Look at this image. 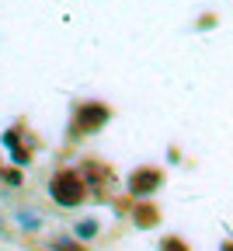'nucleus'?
I'll use <instances>...</instances> for the list:
<instances>
[{
  "instance_id": "nucleus-1",
  "label": "nucleus",
  "mask_w": 233,
  "mask_h": 251,
  "mask_svg": "<svg viewBox=\"0 0 233 251\" xmlns=\"http://www.w3.org/2000/svg\"><path fill=\"white\" fill-rule=\"evenodd\" d=\"M49 192H52V199H56L59 206H80L84 196H87L84 175H77V171H59V175L52 178V185H49Z\"/></svg>"
},
{
  "instance_id": "nucleus-2",
  "label": "nucleus",
  "mask_w": 233,
  "mask_h": 251,
  "mask_svg": "<svg viewBox=\"0 0 233 251\" xmlns=\"http://www.w3.org/2000/svg\"><path fill=\"white\" fill-rule=\"evenodd\" d=\"M160 171L157 168H140V171H132V178H129V192L132 196H150V192H157L160 188Z\"/></svg>"
},
{
  "instance_id": "nucleus-3",
  "label": "nucleus",
  "mask_w": 233,
  "mask_h": 251,
  "mask_svg": "<svg viewBox=\"0 0 233 251\" xmlns=\"http://www.w3.org/2000/svg\"><path fill=\"white\" fill-rule=\"evenodd\" d=\"M105 119H108V108H105V105H84V108L77 112V122H73V126H77V133H94Z\"/></svg>"
},
{
  "instance_id": "nucleus-4",
  "label": "nucleus",
  "mask_w": 233,
  "mask_h": 251,
  "mask_svg": "<svg viewBox=\"0 0 233 251\" xmlns=\"http://www.w3.org/2000/svg\"><path fill=\"white\" fill-rule=\"evenodd\" d=\"M157 220H160V216H157V209H153V206H146V202H143V206H136V224H140V227H153Z\"/></svg>"
},
{
  "instance_id": "nucleus-5",
  "label": "nucleus",
  "mask_w": 233,
  "mask_h": 251,
  "mask_svg": "<svg viewBox=\"0 0 233 251\" xmlns=\"http://www.w3.org/2000/svg\"><path fill=\"white\" fill-rule=\"evenodd\" d=\"M160 251H188V248H185V241H178V237H163V241H160Z\"/></svg>"
},
{
  "instance_id": "nucleus-6",
  "label": "nucleus",
  "mask_w": 233,
  "mask_h": 251,
  "mask_svg": "<svg viewBox=\"0 0 233 251\" xmlns=\"http://www.w3.org/2000/svg\"><path fill=\"white\" fill-rule=\"evenodd\" d=\"M77 234H80V237L87 241L91 234H97V224H94V220H87V224H80V227H77Z\"/></svg>"
},
{
  "instance_id": "nucleus-7",
  "label": "nucleus",
  "mask_w": 233,
  "mask_h": 251,
  "mask_svg": "<svg viewBox=\"0 0 233 251\" xmlns=\"http://www.w3.org/2000/svg\"><path fill=\"white\" fill-rule=\"evenodd\" d=\"M223 251H233V241H226V244H223Z\"/></svg>"
}]
</instances>
